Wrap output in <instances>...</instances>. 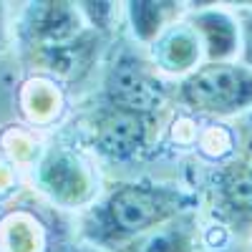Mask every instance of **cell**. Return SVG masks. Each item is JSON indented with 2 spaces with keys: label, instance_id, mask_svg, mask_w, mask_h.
I'll return each instance as SVG.
<instances>
[{
  "label": "cell",
  "instance_id": "cell-3",
  "mask_svg": "<svg viewBox=\"0 0 252 252\" xmlns=\"http://www.w3.org/2000/svg\"><path fill=\"white\" fill-rule=\"evenodd\" d=\"M166 101H169V89L159 78V68L152 63V58L141 56L134 46L121 40L106 63L101 103L146 116H161Z\"/></svg>",
  "mask_w": 252,
  "mask_h": 252
},
{
  "label": "cell",
  "instance_id": "cell-15",
  "mask_svg": "<svg viewBox=\"0 0 252 252\" xmlns=\"http://www.w3.org/2000/svg\"><path fill=\"white\" fill-rule=\"evenodd\" d=\"M5 46V3H0V51Z\"/></svg>",
  "mask_w": 252,
  "mask_h": 252
},
{
  "label": "cell",
  "instance_id": "cell-5",
  "mask_svg": "<svg viewBox=\"0 0 252 252\" xmlns=\"http://www.w3.org/2000/svg\"><path fill=\"white\" fill-rule=\"evenodd\" d=\"M161 116H146L136 111L98 103L89 116V131L94 149L111 161H129L149 149L159 134Z\"/></svg>",
  "mask_w": 252,
  "mask_h": 252
},
{
  "label": "cell",
  "instance_id": "cell-6",
  "mask_svg": "<svg viewBox=\"0 0 252 252\" xmlns=\"http://www.w3.org/2000/svg\"><path fill=\"white\" fill-rule=\"evenodd\" d=\"M212 217L232 235H252V161L245 157H227L215 164L207 177Z\"/></svg>",
  "mask_w": 252,
  "mask_h": 252
},
{
  "label": "cell",
  "instance_id": "cell-8",
  "mask_svg": "<svg viewBox=\"0 0 252 252\" xmlns=\"http://www.w3.org/2000/svg\"><path fill=\"white\" fill-rule=\"evenodd\" d=\"M152 48V63L164 73H184L189 76L199 68V58L204 53L202 40L189 20H179L172 28H166Z\"/></svg>",
  "mask_w": 252,
  "mask_h": 252
},
{
  "label": "cell",
  "instance_id": "cell-11",
  "mask_svg": "<svg viewBox=\"0 0 252 252\" xmlns=\"http://www.w3.org/2000/svg\"><path fill=\"white\" fill-rule=\"evenodd\" d=\"M182 13H184L182 3H152V0L126 3V15H129L131 33L144 46H152L166 28L179 23Z\"/></svg>",
  "mask_w": 252,
  "mask_h": 252
},
{
  "label": "cell",
  "instance_id": "cell-13",
  "mask_svg": "<svg viewBox=\"0 0 252 252\" xmlns=\"http://www.w3.org/2000/svg\"><path fill=\"white\" fill-rule=\"evenodd\" d=\"M83 20L98 31H109L111 15H114V3H78Z\"/></svg>",
  "mask_w": 252,
  "mask_h": 252
},
{
  "label": "cell",
  "instance_id": "cell-9",
  "mask_svg": "<svg viewBox=\"0 0 252 252\" xmlns=\"http://www.w3.org/2000/svg\"><path fill=\"white\" fill-rule=\"evenodd\" d=\"M192 28L197 31L202 48L207 56V63H227L240 51V26L237 18H232L224 10L207 8L189 18Z\"/></svg>",
  "mask_w": 252,
  "mask_h": 252
},
{
  "label": "cell",
  "instance_id": "cell-1",
  "mask_svg": "<svg viewBox=\"0 0 252 252\" xmlns=\"http://www.w3.org/2000/svg\"><path fill=\"white\" fill-rule=\"evenodd\" d=\"M197 209V197L169 182H119L83 215L81 232L91 245L116 252L149 229Z\"/></svg>",
  "mask_w": 252,
  "mask_h": 252
},
{
  "label": "cell",
  "instance_id": "cell-14",
  "mask_svg": "<svg viewBox=\"0 0 252 252\" xmlns=\"http://www.w3.org/2000/svg\"><path fill=\"white\" fill-rule=\"evenodd\" d=\"M235 144L240 149V157L252 161V111L240 119L237 129H235Z\"/></svg>",
  "mask_w": 252,
  "mask_h": 252
},
{
  "label": "cell",
  "instance_id": "cell-10",
  "mask_svg": "<svg viewBox=\"0 0 252 252\" xmlns=\"http://www.w3.org/2000/svg\"><path fill=\"white\" fill-rule=\"evenodd\" d=\"M199 247V222L197 212H184L164 222L134 242L119 247L116 252H197Z\"/></svg>",
  "mask_w": 252,
  "mask_h": 252
},
{
  "label": "cell",
  "instance_id": "cell-7",
  "mask_svg": "<svg viewBox=\"0 0 252 252\" xmlns=\"http://www.w3.org/2000/svg\"><path fill=\"white\" fill-rule=\"evenodd\" d=\"M38 187L53 202L63 207H76L94 199L96 174L81 154L63 146H51L38 164Z\"/></svg>",
  "mask_w": 252,
  "mask_h": 252
},
{
  "label": "cell",
  "instance_id": "cell-12",
  "mask_svg": "<svg viewBox=\"0 0 252 252\" xmlns=\"http://www.w3.org/2000/svg\"><path fill=\"white\" fill-rule=\"evenodd\" d=\"M237 26H240V58L242 66L252 71V8L237 10Z\"/></svg>",
  "mask_w": 252,
  "mask_h": 252
},
{
  "label": "cell",
  "instance_id": "cell-2",
  "mask_svg": "<svg viewBox=\"0 0 252 252\" xmlns=\"http://www.w3.org/2000/svg\"><path fill=\"white\" fill-rule=\"evenodd\" d=\"M78 3H28L18 26L20 51L48 71H73L89 63L91 38Z\"/></svg>",
  "mask_w": 252,
  "mask_h": 252
},
{
  "label": "cell",
  "instance_id": "cell-4",
  "mask_svg": "<svg viewBox=\"0 0 252 252\" xmlns=\"http://www.w3.org/2000/svg\"><path fill=\"white\" fill-rule=\"evenodd\" d=\"M182 106L204 116H235L252 111V71L242 63H202L177 86Z\"/></svg>",
  "mask_w": 252,
  "mask_h": 252
}]
</instances>
